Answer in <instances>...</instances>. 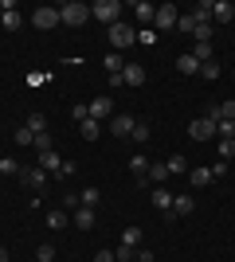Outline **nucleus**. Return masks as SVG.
I'll return each instance as SVG.
<instances>
[{
	"instance_id": "1",
	"label": "nucleus",
	"mask_w": 235,
	"mask_h": 262,
	"mask_svg": "<svg viewBox=\"0 0 235 262\" xmlns=\"http://www.w3.org/2000/svg\"><path fill=\"white\" fill-rule=\"evenodd\" d=\"M90 16L87 4H78V0H67V4H59V24H67V28H82Z\"/></svg>"
},
{
	"instance_id": "2",
	"label": "nucleus",
	"mask_w": 235,
	"mask_h": 262,
	"mask_svg": "<svg viewBox=\"0 0 235 262\" xmlns=\"http://www.w3.org/2000/svg\"><path fill=\"white\" fill-rule=\"evenodd\" d=\"M110 43L118 47V55H122L125 47H134V43H137V32H134L125 20H118V24H110Z\"/></svg>"
},
{
	"instance_id": "3",
	"label": "nucleus",
	"mask_w": 235,
	"mask_h": 262,
	"mask_svg": "<svg viewBox=\"0 0 235 262\" xmlns=\"http://www.w3.org/2000/svg\"><path fill=\"white\" fill-rule=\"evenodd\" d=\"M90 16L110 28V24H118V16H122V4H118V0H94V4H90Z\"/></svg>"
},
{
	"instance_id": "4",
	"label": "nucleus",
	"mask_w": 235,
	"mask_h": 262,
	"mask_svg": "<svg viewBox=\"0 0 235 262\" xmlns=\"http://www.w3.org/2000/svg\"><path fill=\"white\" fill-rule=\"evenodd\" d=\"M177 4H157V16H153V32H173L177 28Z\"/></svg>"
},
{
	"instance_id": "5",
	"label": "nucleus",
	"mask_w": 235,
	"mask_h": 262,
	"mask_svg": "<svg viewBox=\"0 0 235 262\" xmlns=\"http://www.w3.org/2000/svg\"><path fill=\"white\" fill-rule=\"evenodd\" d=\"M55 24H59V8H47L44 4V8L32 12V28H39V32H51Z\"/></svg>"
},
{
	"instance_id": "6",
	"label": "nucleus",
	"mask_w": 235,
	"mask_h": 262,
	"mask_svg": "<svg viewBox=\"0 0 235 262\" xmlns=\"http://www.w3.org/2000/svg\"><path fill=\"white\" fill-rule=\"evenodd\" d=\"M87 110H90V118H94V121H106V118H114V98H110V94H98L94 102H87Z\"/></svg>"
},
{
	"instance_id": "7",
	"label": "nucleus",
	"mask_w": 235,
	"mask_h": 262,
	"mask_svg": "<svg viewBox=\"0 0 235 262\" xmlns=\"http://www.w3.org/2000/svg\"><path fill=\"white\" fill-rule=\"evenodd\" d=\"M188 137H192V141H212V137H216V121L196 118V121L188 125Z\"/></svg>"
},
{
	"instance_id": "8",
	"label": "nucleus",
	"mask_w": 235,
	"mask_h": 262,
	"mask_svg": "<svg viewBox=\"0 0 235 262\" xmlns=\"http://www.w3.org/2000/svg\"><path fill=\"white\" fill-rule=\"evenodd\" d=\"M20 180H24L28 188H32V192H44V188H47V172L39 168V164H35V168H24V172H20Z\"/></svg>"
},
{
	"instance_id": "9",
	"label": "nucleus",
	"mask_w": 235,
	"mask_h": 262,
	"mask_svg": "<svg viewBox=\"0 0 235 262\" xmlns=\"http://www.w3.org/2000/svg\"><path fill=\"white\" fill-rule=\"evenodd\" d=\"M168 176H173V172H168V164H165V161H157V164H149V172L141 176V184H153V188H161V184L168 180Z\"/></svg>"
},
{
	"instance_id": "10",
	"label": "nucleus",
	"mask_w": 235,
	"mask_h": 262,
	"mask_svg": "<svg viewBox=\"0 0 235 262\" xmlns=\"http://www.w3.org/2000/svg\"><path fill=\"white\" fill-rule=\"evenodd\" d=\"M134 125H137V118H130V114H114V118H110L114 137H130V133H134Z\"/></svg>"
},
{
	"instance_id": "11",
	"label": "nucleus",
	"mask_w": 235,
	"mask_h": 262,
	"mask_svg": "<svg viewBox=\"0 0 235 262\" xmlns=\"http://www.w3.org/2000/svg\"><path fill=\"white\" fill-rule=\"evenodd\" d=\"M122 82H125V86H145V67H141V63H125Z\"/></svg>"
},
{
	"instance_id": "12",
	"label": "nucleus",
	"mask_w": 235,
	"mask_h": 262,
	"mask_svg": "<svg viewBox=\"0 0 235 262\" xmlns=\"http://www.w3.org/2000/svg\"><path fill=\"white\" fill-rule=\"evenodd\" d=\"M212 20L216 24H231L235 20V4H231V0H216V4H212Z\"/></svg>"
},
{
	"instance_id": "13",
	"label": "nucleus",
	"mask_w": 235,
	"mask_h": 262,
	"mask_svg": "<svg viewBox=\"0 0 235 262\" xmlns=\"http://www.w3.org/2000/svg\"><path fill=\"white\" fill-rule=\"evenodd\" d=\"M149 204H153L157 211H173V192H168V188H153V192H149Z\"/></svg>"
},
{
	"instance_id": "14",
	"label": "nucleus",
	"mask_w": 235,
	"mask_h": 262,
	"mask_svg": "<svg viewBox=\"0 0 235 262\" xmlns=\"http://www.w3.org/2000/svg\"><path fill=\"white\" fill-rule=\"evenodd\" d=\"M59 164H63V157H59L55 149H47V153H39V168H44L47 176H55V172H59Z\"/></svg>"
},
{
	"instance_id": "15",
	"label": "nucleus",
	"mask_w": 235,
	"mask_h": 262,
	"mask_svg": "<svg viewBox=\"0 0 235 262\" xmlns=\"http://www.w3.org/2000/svg\"><path fill=\"white\" fill-rule=\"evenodd\" d=\"M192 211H196V200H192V196H173V215H177V219L192 215Z\"/></svg>"
},
{
	"instance_id": "16",
	"label": "nucleus",
	"mask_w": 235,
	"mask_h": 262,
	"mask_svg": "<svg viewBox=\"0 0 235 262\" xmlns=\"http://www.w3.org/2000/svg\"><path fill=\"white\" fill-rule=\"evenodd\" d=\"M102 63H106V71H110V78H122V71H125V59H122L118 51H110L106 59H102Z\"/></svg>"
},
{
	"instance_id": "17",
	"label": "nucleus",
	"mask_w": 235,
	"mask_h": 262,
	"mask_svg": "<svg viewBox=\"0 0 235 262\" xmlns=\"http://www.w3.org/2000/svg\"><path fill=\"white\" fill-rule=\"evenodd\" d=\"M153 16H157V4H145V0H137V4H134V20L153 24Z\"/></svg>"
},
{
	"instance_id": "18",
	"label": "nucleus",
	"mask_w": 235,
	"mask_h": 262,
	"mask_svg": "<svg viewBox=\"0 0 235 262\" xmlns=\"http://www.w3.org/2000/svg\"><path fill=\"white\" fill-rule=\"evenodd\" d=\"M0 24H4V32H20V28H24V16L12 8V12H4V16H0Z\"/></svg>"
},
{
	"instance_id": "19",
	"label": "nucleus",
	"mask_w": 235,
	"mask_h": 262,
	"mask_svg": "<svg viewBox=\"0 0 235 262\" xmlns=\"http://www.w3.org/2000/svg\"><path fill=\"white\" fill-rule=\"evenodd\" d=\"M177 71H180V75H200V63L192 59V51H188V55H180V59H177Z\"/></svg>"
},
{
	"instance_id": "20",
	"label": "nucleus",
	"mask_w": 235,
	"mask_h": 262,
	"mask_svg": "<svg viewBox=\"0 0 235 262\" xmlns=\"http://www.w3.org/2000/svg\"><path fill=\"white\" fill-rule=\"evenodd\" d=\"M78 125H82V137H87V141H98V137H102V121L87 118V121H78Z\"/></svg>"
},
{
	"instance_id": "21",
	"label": "nucleus",
	"mask_w": 235,
	"mask_h": 262,
	"mask_svg": "<svg viewBox=\"0 0 235 262\" xmlns=\"http://www.w3.org/2000/svg\"><path fill=\"white\" fill-rule=\"evenodd\" d=\"M188 180H192V188H208L212 184V168H192Z\"/></svg>"
},
{
	"instance_id": "22",
	"label": "nucleus",
	"mask_w": 235,
	"mask_h": 262,
	"mask_svg": "<svg viewBox=\"0 0 235 262\" xmlns=\"http://www.w3.org/2000/svg\"><path fill=\"white\" fill-rule=\"evenodd\" d=\"M24 125H28L32 133H47V114H39V110H35V114H28V121H24Z\"/></svg>"
},
{
	"instance_id": "23",
	"label": "nucleus",
	"mask_w": 235,
	"mask_h": 262,
	"mask_svg": "<svg viewBox=\"0 0 235 262\" xmlns=\"http://www.w3.org/2000/svg\"><path fill=\"white\" fill-rule=\"evenodd\" d=\"M75 227H82V231L94 227V208H78L75 211Z\"/></svg>"
},
{
	"instance_id": "24",
	"label": "nucleus",
	"mask_w": 235,
	"mask_h": 262,
	"mask_svg": "<svg viewBox=\"0 0 235 262\" xmlns=\"http://www.w3.org/2000/svg\"><path fill=\"white\" fill-rule=\"evenodd\" d=\"M98 200H102V192H98V188H94V184H90V188H82V192H78V204H82V208H94Z\"/></svg>"
},
{
	"instance_id": "25",
	"label": "nucleus",
	"mask_w": 235,
	"mask_h": 262,
	"mask_svg": "<svg viewBox=\"0 0 235 262\" xmlns=\"http://www.w3.org/2000/svg\"><path fill=\"white\" fill-rule=\"evenodd\" d=\"M192 20H196V24H212V4H208V0H200V4L192 8Z\"/></svg>"
},
{
	"instance_id": "26",
	"label": "nucleus",
	"mask_w": 235,
	"mask_h": 262,
	"mask_svg": "<svg viewBox=\"0 0 235 262\" xmlns=\"http://www.w3.org/2000/svg\"><path fill=\"white\" fill-rule=\"evenodd\" d=\"M130 172H134L137 180H141V176L149 172V161H145V157H141V153H134V157H130Z\"/></svg>"
},
{
	"instance_id": "27",
	"label": "nucleus",
	"mask_w": 235,
	"mask_h": 262,
	"mask_svg": "<svg viewBox=\"0 0 235 262\" xmlns=\"http://www.w3.org/2000/svg\"><path fill=\"white\" fill-rule=\"evenodd\" d=\"M67 223H71L67 211H47V227H51V231H63Z\"/></svg>"
},
{
	"instance_id": "28",
	"label": "nucleus",
	"mask_w": 235,
	"mask_h": 262,
	"mask_svg": "<svg viewBox=\"0 0 235 262\" xmlns=\"http://www.w3.org/2000/svg\"><path fill=\"white\" fill-rule=\"evenodd\" d=\"M130 141H134V145H145L149 141V121H137L134 133H130Z\"/></svg>"
},
{
	"instance_id": "29",
	"label": "nucleus",
	"mask_w": 235,
	"mask_h": 262,
	"mask_svg": "<svg viewBox=\"0 0 235 262\" xmlns=\"http://www.w3.org/2000/svg\"><path fill=\"white\" fill-rule=\"evenodd\" d=\"M47 149H55V137H51V129H47V133H35V153H47Z\"/></svg>"
},
{
	"instance_id": "30",
	"label": "nucleus",
	"mask_w": 235,
	"mask_h": 262,
	"mask_svg": "<svg viewBox=\"0 0 235 262\" xmlns=\"http://www.w3.org/2000/svg\"><path fill=\"white\" fill-rule=\"evenodd\" d=\"M165 164H168V172H173V176H180V172H188V161H184V157H180V153H177V157H168Z\"/></svg>"
},
{
	"instance_id": "31",
	"label": "nucleus",
	"mask_w": 235,
	"mask_h": 262,
	"mask_svg": "<svg viewBox=\"0 0 235 262\" xmlns=\"http://www.w3.org/2000/svg\"><path fill=\"white\" fill-rule=\"evenodd\" d=\"M122 243H125V247H141V227H125L122 231Z\"/></svg>"
},
{
	"instance_id": "32",
	"label": "nucleus",
	"mask_w": 235,
	"mask_h": 262,
	"mask_svg": "<svg viewBox=\"0 0 235 262\" xmlns=\"http://www.w3.org/2000/svg\"><path fill=\"white\" fill-rule=\"evenodd\" d=\"M114 258H118V262H134V258H137V247H125V243H118Z\"/></svg>"
},
{
	"instance_id": "33",
	"label": "nucleus",
	"mask_w": 235,
	"mask_h": 262,
	"mask_svg": "<svg viewBox=\"0 0 235 262\" xmlns=\"http://www.w3.org/2000/svg\"><path fill=\"white\" fill-rule=\"evenodd\" d=\"M235 157V137H220V161H231Z\"/></svg>"
},
{
	"instance_id": "34",
	"label": "nucleus",
	"mask_w": 235,
	"mask_h": 262,
	"mask_svg": "<svg viewBox=\"0 0 235 262\" xmlns=\"http://www.w3.org/2000/svg\"><path fill=\"white\" fill-rule=\"evenodd\" d=\"M20 172H24V168L12 161V157H4V161H0V176H20Z\"/></svg>"
},
{
	"instance_id": "35",
	"label": "nucleus",
	"mask_w": 235,
	"mask_h": 262,
	"mask_svg": "<svg viewBox=\"0 0 235 262\" xmlns=\"http://www.w3.org/2000/svg\"><path fill=\"white\" fill-rule=\"evenodd\" d=\"M35 262H55V247H51V243H39V251H35Z\"/></svg>"
},
{
	"instance_id": "36",
	"label": "nucleus",
	"mask_w": 235,
	"mask_h": 262,
	"mask_svg": "<svg viewBox=\"0 0 235 262\" xmlns=\"http://www.w3.org/2000/svg\"><path fill=\"white\" fill-rule=\"evenodd\" d=\"M16 145H24V149H28V145H35V133L28 129V125H20V129H16Z\"/></svg>"
},
{
	"instance_id": "37",
	"label": "nucleus",
	"mask_w": 235,
	"mask_h": 262,
	"mask_svg": "<svg viewBox=\"0 0 235 262\" xmlns=\"http://www.w3.org/2000/svg\"><path fill=\"white\" fill-rule=\"evenodd\" d=\"M196 43H212V24H196Z\"/></svg>"
},
{
	"instance_id": "38",
	"label": "nucleus",
	"mask_w": 235,
	"mask_h": 262,
	"mask_svg": "<svg viewBox=\"0 0 235 262\" xmlns=\"http://www.w3.org/2000/svg\"><path fill=\"white\" fill-rule=\"evenodd\" d=\"M216 114H220V121H235V102H220Z\"/></svg>"
},
{
	"instance_id": "39",
	"label": "nucleus",
	"mask_w": 235,
	"mask_h": 262,
	"mask_svg": "<svg viewBox=\"0 0 235 262\" xmlns=\"http://www.w3.org/2000/svg\"><path fill=\"white\" fill-rule=\"evenodd\" d=\"M177 32H196V20H192V12L177 16Z\"/></svg>"
},
{
	"instance_id": "40",
	"label": "nucleus",
	"mask_w": 235,
	"mask_h": 262,
	"mask_svg": "<svg viewBox=\"0 0 235 262\" xmlns=\"http://www.w3.org/2000/svg\"><path fill=\"white\" fill-rule=\"evenodd\" d=\"M216 137H235V121H216Z\"/></svg>"
},
{
	"instance_id": "41",
	"label": "nucleus",
	"mask_w": 235,
	"mask_h": 262,
	"mask_svg": "<svg viewBox=\"0 0 235 262\" xmlns=\"http://www.w3.org/2000/svg\"><path fill=\"white\" fill-rule=\"evenodd\" d=\"M137 43H141V47H153V43H157V32H153V28H145V32H137Z\"/></svg>"
},
{
	"instance_id": "42",
	"label": "nucleus",
	"mask_w": 235,
	"mask_h": 262,
	"mask_svg": "<svg viewBox=\"0 0 235 262\" xmlns=\"http://www.w3.org/2000/svg\"><path fill=\"white\" fill-rule=\"evenodd\" d=\"M200 75L216 82V78H220V63H216V59H212V63H204V67H200Z\"/></svg>"
},
{
	"instance_id": "43",
	"label": "nucleus",
	"mask_w": 235,
	"mask_h": 262,
	"mask_svg": "<svg viewBox=\"0 0 235 262\" xmlns=\"http://www.w3.org/2000/svg\"><path fill=\"white\" fill-rule=\"evenodd\" d=\"M71 118H75V121H87V118H90V110H87V102H82V106H71Z\"/></svg>"
},
{
	"instance_id": "44",
	"label": "nucleus",
	"mask_w": 235,
	"mask_h": 262,
	"mask_svg": "<svg viewBox=\"0 0 235 262\" xmlns=\"http://www.w3.org/2000/svg\"><path fill=\"white\" fill-rule=\"evenodd\" d=\"M224 176H227V161H216L212 164V180H224Z\"/></svg>"
},
{
	"instance_id": "45",
	"label": "nucleus",
	"mask_w": 235,
	"mask_h": 262,
	"mask_svg": "<svg viewBox=\"0 0 235 262\" xmlns=\"http://www.w3.org/2000/svg\"><path fill=\"white\" fill-rule=\"evenodd\" d=\"M71 172H75V164H71V161H63V164H59V172H55V180H67Z\"/></svg>"
},
{
	"instance_id": "46",
	"label": "nucleus",
	"mask_w": 235,
	"mask_h": 262,
	"mask_svg": "<svg viewBox=\"0 0 235 262\" xmlns=\"http://www.w3.org/2000/svg\"><path fill=\"white\" fill-rule=\"evenodd\" d=\"M94 262H118V258H114V251H98V254H94Z\"/></svg>"
},
{
	"instance_id": "47",
	"label": "nucleus",
	"mask_w": 235,
	"mask_h": 262,
	"mask_svg": "<svg viewBox=\"0 0 235 262\" xmlns=\"http://www.w3.org/2000/svg\"><path fill=\"white\" fill-rule=\"evenodd\" d=\"M0 262H8V247H0Z\"/></svg>"
},
{
	"instance_id": "48",
	"label": "nucleus",
	"mask_w": 235,
	"mask_h": 262,
	"mask_svg": "<svg viewBox=\"0 0 235 262\" xmlns=\"http://www.w3.org/2000/svg\"><path fill=\"white\" fill-rule=\"evenodd\" d=\"M0 16H4V8H0Z\"/></svg>"
},
{
	"instance_id": "49",
	"label": "nucleus",
	"mask_w": 235,
	"mask_h": 262,
	"mask_svg": "<svg viewBox=\"0 0 235 262\" xmlns=\"http://www.w3.org/2000/svg\"><path fill=\"white\" fill-rule=\"evenodd\" d=\"M0 161H4V153H0Z\"/></svg>"
},
{
	"instance_id": "50",
	"label": "nucleus",
	"mask_w": 235,
	"mask_h": 262,
	"mask_svg": "<svg viewBox=\"0 0 235 262\" xmlns=\"http://www.w3.org/2000/svg\"><path fill=\"white\" fill-rule=\"evenodd\" d=\"M153 262H157V258H153Z\"/></svg>"
},
{
	"instance_id": "51",
	"label": "nucleus",
	"mask_w": 235,
	"mask_h": 262,
	"mask_svg": "<svg viewBox=\"0 0 235 262\" xmlns=\"http://www.w3.org/2000/svg\"><path fill=\"white\" fill-rule=\"evenodd\" d=\"M134 262H137V258H134Z\"/></svg>"
}]
</instances>
